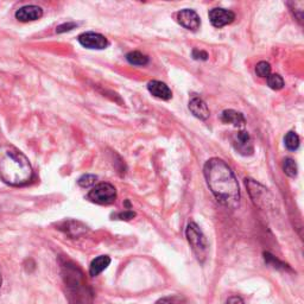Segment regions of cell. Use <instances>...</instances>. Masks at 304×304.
Returning <instances> with one entry per match:
<instances>
[{
	"label": "cell",
	"mask_w": 304,
	"mask_h": 304,
	"mask_svg": "<svg viewBox=\"0 0 304 304\" xmlns=\"http://www.w3.org/2000/svg\"><path fill=\"white\" fill-rule=\"evenodd\" d=\"M203 174L215 199L227 208H237L240 202V188L228 164L220 158H210L205 164Z\"/></svg>",
	"instance_id": "cell-1"
},
{
	"label": "cell",
	"mask_w": 304,
	"mask_h": 304,
	"mask_svg": "<svg viewBox=\"0 0 304 304\" xmlns=\"http://www.w3.org/2000/svg\"><path fill=\"white\" fill-rule=\"evenodd\" d=\"M32 167L23 152L8 146L0 152V177L11 186H24L32 179Z\"/></svg>",
	"instance_id": "cell-2"
},
{
	"label": "cell",
	"mask_w": 304,
	"mask_h": 304,
	"mask_svg": "<svg viewBox=\"0 0 304 304\" xmlns=\"http://www.w3.org/2000/svg\"><path fill=\"white\" fill-rule=\"evenodd\" d=\"M186 235L197 260L200 263H203L207 259V255H208V242H207L205 234L195 222H190L187 226Z\"/></svg>",
	"instance_id": "cell-3"
},
{
	"label": "cell",
	"mask_w": 304,
	"mask_h": 304,
	"mask_svg": "<svg viewBox=\"0 0 304 304\" xmlns=\"http://www.w3.org/2000/svg\"><path fill=\"white\" fill-rule=\"evenodd\" d=\"M245 184H246L252 201L255 206L259 207L260 209H268L272 207L273 197L264 186L251 179L245 180Z\"/></svg>",
	"instance_id": "cell-4"
},
{
	"label": "cell",
	"mask_w": 304,
	"mask_h": 304,
	"mask_svg": "<svg viewBox=\"0 0 304 304\" xmlns=\"http://www.w3.org/2000/svg\"><path fill=\"white\" fill-rule=\"evenodd\" d=\"M88 199L98 205H109L116 199V189L109 183H99L90 190Z\"/></svg>",
	"instance_id": "cell-5"
},
{
	"label": "cell",
	"mask_w": 304,
	"mask_h": 304,
	"mask_svg": "<svg viewBox=\"0 0 304 304\" xmlns=\"http://www.w3.org/2000/svg\"><path fill=\"white\" fill-rule=\"evenodd\" d=\"M232 144L233 146H234L235 151H237L238 154L242 155V156H251V155H253V141H252V138L251 135L248 134V132H237V133L233 135Z\"/></svg>",
	"instance_id": "cell-6"
},
{
	"label": "cell",
	"mask_w": 304,
	"mask_h": 304,
	"mask_svg": "<svg viewBox=\"0 0 304 304\" xmlns=\"http://www.w3.org/2000/svg\"><path fill=\"white\" fill-rule=\"evenodd\" d=\"M79 42L82 47L87 48V49H96L102 50L108 47L107 38L102 35L96 34V32H86L79 36Z\"/></svg>",
	"instance_id": "cell-7"
},
{
	"label": "cell",
	"mask_w": 304,
	"mask_h": 304,
	"mask_svg": "<svg viewBox=\"0 0 304 304\" xmlns=\"http://www.w3.org/2000/svg\"><path fill=\"white\" fill-rule=\"evenodd\" d=\"M209 21L215 28H224L235 19V15L226 9H213L209 11Z\"/></svg>",
	"instance_id": "cell-8"
},
{
	"label": "cell",
	"mask_w": 304,
	"mask_h": 304,
	"mask_svg": "<svg viewBox=\"0 0 304 304\" xmlns=\"http://www.w3.org/2000/svg\"><path fill=\"white\" fill-rule=\"evenodd\" d=\"M177 22L182 25L183 28H186L187 30L190 31H196L197 29L201 25V21H200L199 15L196 14L194 10L184 9L177 14Z\"/></svg>",
	"instance_id": "cell-9"
},
{
	"label": "cell",
	"mask_w": 304,
	"mask_h": 304,
	"mask_svg": "<svg viewBox=\"0 0 304 304\" xmlns=\"http://www.w3.org/2000/svg\"><path fill=\"white\" fill-rule=\"evenodd\" d=\"M42 16H43V10H42L40 6L35 5L23 6V8H21L16 12V18H17L19 22L23 23L37 21V19L42 18Z\"/></svg>",
	"instance_id": "cell-10"
},
{
	"label": "cell",
	"mask_w": 304,
	"mask_h": 304,
	"mask_svg": "<svg viewBox=\"0 0 304 304\" xmlns=\"http://www.w3.org/2000/svg\"><path fill=\"white\" fill-rule=\"evenodd\" d=\"M189 109L196 118L200 119V120H207L210 115L207 103L203 101L201 98H199V96H194V98L190 100Z\"/></svg>",
	"instance_id": "cell-11"
},
{
	"label": "cell",
	"mask_w": 304,
	"mask_h": 304,
	"mask_svg": "<svg viewBox=\"0 0 304 304\" xmlns=\"http://www.w3.org/2000/svg\"><path fill=\"white\" fill-rule=\"evenodd\" d=\"M147 89L155 98L161 100H170L171 96H173L171 89L166 83L161 82V81H150L147 85Z\"/></svg>",
	"instance_id": "cell-12"
},
{
	"label": "cell",
	"mask_w": 304,
	"mask_h": 304,
	"mask_svg": "<svg viewBox=\"0 0 304 304\" xmlns=\"http://www.w3.org/2000/svg\"><path fill=\"white\" fill-rule=\"evenodd\" d=\"M221 120L225 124H232L235 127H244L245 124H246L245 116L240 112L234 111V109H226V111L222 112Z\"/></svg>",
	"instance_id": "cell-13"
},
{
	"label": "cell",
	"mask_w": 304,
	"mask_h": 304,
	"mask_svg": "<svg viewBox=\"0 0 304 304\" xmlns=\"http://www.w3.org/2000/svg\"><path fill=\"white\" fill-rule=\"evenodd\" d=\"M109 264H111V258L108 255H99L98 258H95L90 263L89 274L92 277L98 276V274L101 273L102 271H105L109 266Z\"/></svg>",
	"instance_id": "cell-14"
},
{
	"label": "cell",
	"mask_w": 304,
	"mask_h": 304,
	"mask_svg": "<svg viewBox=\"0 0 304 304\" xmlns=\"http://www.w3.org/2000/svg\"><path fill=\"white\" fill-rule=\"evenodd\" d=\"M126 60L128 63L133 64V66H145L148 63V57L146 55L139 53V51H131L126 55Z\"/></svg>",
	"instance_id": "cell-15"
},
{
	"label": "cell",
	"mask_w": 304,
	"mask_h": 304,
	"mask_svg": "<svg viewBox=\"0 0 304 304\" xmlns=\"http://www.w3.org/2000/svg\"><path fill=\"white\" fill-rule=\"evenodd\" d=\"M284 141H285L286 148L290 151H296L297 148L299 147V137L292 131L289 132V133L285 135Z\"/></svg>",
	"instance_id": "cell-16"
},
{
	"label": "cell",
	"mask_w": 304,
	"mask_h": 304,
	"mask_svg": "<svg viewBox=\"0 0 304 304\" xmlns=\"http://www.w3.org/2000/svg\"><path fill=\"white\" fill-rule=\"evenodd\" d=\"M267 85L271 89L279 90L284 87V80L278 74H272V75L267 76Z\"/></svg>",
	"instance_id": "cell-17"
},
{
	"label": "cell",
	"mask_w": 304,
	"mask_h": 304,
	"mask_svg": "<svg viewBox=\"0 0 304 304\" xmlns=\"http://www.w3.org/2000/svg\"><path fill=\"white\" fill-rule=\"evenodd\" d=\"M283 169L284 173H285L289 177H291V179L297 176V164L292 158H286V160L284 161Z\"/></svg>",
	"instance_id": "cell-18"
},
{
	"label": "cell",
	"mask_w": 304,
	"mask_h": 304,
	"mask_svg": "<svg viewBox=\"0 0 304 304\" xmlns=\"http://www.w3.org/2000/svg\"><path fill=\"white\" fill-rule=\"evenodd\" d=\"M98 177L95 175H90V174H86L83 176H81L79 181V186L82 187V188H88V187H92L93 184H95V181Z\"/></svg>",
	"instance_id": "cell-19"
},
{
	"label": "cell",
	"mask_w": 304,
	"mask_h": 304,
	"mask_svg": "<svg viewBox=\"0 0 304 304\" xmlns=\"http://www.w3.org/2000/svg\"><path fill=\"white\" fill-rule=\"evenodd\" d=\"M255 73H257V75L259 77H267L271 73L270 64L265 62V61H261V62L258 63L257 67H255Z\"/></svg>",
	"instance_id": "cell-20"
},
{
	"label": "cell",
	"mask_w": 304,
	"mask_h": 304,
	"mask_svg": "<svg viewBox=\"0 0 304 304\" xmlns=\"http://www.w3.org/2000/svg\"><path fill=\"white\" fill-rule=\"evenodd\" d=\"M291 8V10H292V12L295 14V16L297 17V19H298L299 22H302V18H303V2H298V4H297V2H292V3H289L287 4Z\"/></svg>",
	"instance_id": "cell-21"
},
{
	"label": "cell",
	"mask_w": 304,
	"mask_h": 304,
	"mask_svg": "<svg viewBox=\"0 0 304 304\" xmlns=\"http://www.w3.org/2000/svg\"><path fill=\"white\" fill-rule=\"evenodd\" d=\"M181 298L177 296H168L157 300V304H180Z\"/></svg>",
	"instance_id": "cell-22"
},
{
	"label": "cell",
	"mask_w": 304,
	"mask_h": 304,
	"mask_svg": "<svg viewBox=\"0 0 304 304\" xmlns=\"http://www.w3.org/2000/svg\"><path fill=\"white\" fill-rule=\"evenodd\" d=\"M76 27H77L76 23H66V24L60 25V27L56 29V32H57V34H62V32L72 31L73 29H75Z\"/></svg>",
	"instance_id": "cell-23"
},
{
	"label": "cell",
	"mask_w": 304,
	"mask_h": 304,
	"mask_svg": "<svg viewBox=\"0 0 304 304\" xmlns=\"http://www.w3.org/2000/svg\"><path fill=\"white\" fill-rule=\"evenodd\" d=\"M135 216V213L132 212V210H125V212L118 213V214L115 215L116 219L119 220H126V221H128V220H132Z\"/></svg>",
	"instance_id": "cell-24"
},
{
	"label": "cell",
	"mask_w": 304,
	"mask_h": 304,
	"mask_svg": "<svg viewBox=\"0 0 304 304\" xmlns=\"http://www.w3.org/2000/svg\"><path fill=\"white\" fill-rule=\"evenodd\" d=\"M193 57L195 58V60H203V61H206L207 58H208V54H207L206 51L195 49V50L193 51Z\"/></svg>",
	"instance_id": "cell-25"
},
{
	"label": "cell",
	"mask_w": 304,
	"mask_h": 304,
	"mask_svg": "<svg viewBox=\"0 0 304 304\" xmlns=\"http://www.w3.org/2000/svg\"><path fill=\"white\" fill-rule=\"evenodd\" d=\"M2 280H3V278H2V273H0V286H2Z\"/></svg>",
	"instance_id": "cell-26"
}]
</instances>
